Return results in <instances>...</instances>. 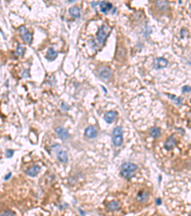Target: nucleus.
<instances>
[{
    "label": "nucleus",
    "mask_w": 191,
    "mask_h": 216,
    "mask_svg": "<svg viewBox=\"0 0 191 216\" xmlns=\"http://www.w3.org/2000/svg\"><path fill=\"white\" fill-rule=\"evenodd\" d=\"M107 209L111 211H117L120 209V204L118 201H112V202L108 203Z\"/></svg>",
    "instance_id": "nucleus-13"
},
{
    "label": "nucleus",
    "mask_w": 191,
    "mask_h": 216,
    "mask_svg": "<svg viewBox=\"0 0 191 216\" xmlns=\"http://www.w3.org/2000/svg\"><path fill=\"white\" fill-rule=\"evenodd\" d=\"M118 116V112L117 111H114V110H110V111H107L105 114H104V120L106 121L107 123L111 124L114 122V120L117 118Z\"/></svg>",
    "instance_id": "nucleus-7"
},
{
    "label": "nucleus",
    "mask_w": 191,
    "mask_h": 216,
    "mask_svg": "<svg viewBox=\"0 0 191 216\" xmlns=\"http://www.w3.org/2000/svg\"><path fill=\"white\" fill-rule=\"evenodd\" d=\"M13 154H14V151H12V150H8V151H7V158H11L12 156H13Z\"/></svg>",
    "instance_id": "nucleus-23"
},
{
    "label": "nucleus",
    "mask_w": 191,
    "mask_h": 216,
    "mask_svg": "<svg viewBox=\"0 0 191 216\" xmlns=\"http://www.w3.org/2000/svg\"><path fill=\"white\" fill-rule=\"evenodd\" d=\"M24 52H25V48L22 45H18L14 52V55L15 56H22L24 54Z\"/></svg>",
    "instance_id": "nucleus-19"
},
{
    "label": "nucleus",
    "mask_w": 191,
    "mask_h": 216,
    "mask_svg": "<svg viewBox=\"0 0 191 216\" xmlns=\"http://www.w3.org/2000/svg\"><path fill=\"white\" fill-rule=\"evenodd\" d=\"M175 146H176V141L174 139V137L169 136L166 139V143H164V148H166V150H172Z\"/></svg>",
    "instance_id": "nucleus-11"
},
{
    "label": "nucleus",
    "mask_w": 191,
    "mask_h": 216,
    "mask_svg": "<svg viewBox=\"0 0 191 216\" xmlns=\"http://www.w3.org/2000/svg\"><path fill=\"white\" fill-rule=\"evenodd\" d=\"M156 204H157V205H161V204H162V200H161V199H157V200H156Z\"/></svg>",
    "instance_id": "nucleus-25"
},
{
    "label": "nucleus",
    "mask_w": 191,
    "mask_h": 216,
    "mask_svg": "<svg viewBox=\"0 0 191 216\" xmlns=\"http://www.w3.org/2000/svg\"><path fill=\"white\" fill-rule=\"evenodd\" d=\"M150 135L155 137V138H157L161 135V129L160 128H157V127H153L150 129V132H149Z\"/></svg>",
    "instance_id": "nucleus-18"
},
{
    "label": "nucleus",
    "mask_w": 191,
    "mask_h": 216,
    "mask_svg": "<svg viewBox=\"0 0 191 216\" xmlns=\"http://www.w3.org/2000/svg\"><path fill=\"white\" fill-rule=\"evenodd\" d=\"M138 166L131 162H124L120 167V176L124 179H131L136 173Z\"/></svg>",
    "instance_id": "nucleus-1"
},
{
    "label": "nucleus",
    "mask_w": 191,
    "mask_h": 216,
    "mask_svg": "<svg viewBox=\"0 0 191 216\" xmlns=\"http://www.w3.org/2000/svg\"><path fill=\"white\" fill-rule=\"evenodd\" d=\"M41 168L38 165H33L32 167H30L27 171H26V174L30 177H36L37 176V174L40 172Z\"/></svg>",
    "instance_id": "nucleus-9"
},
{
    "label": "nucleus",
    "mask_w": 191,
    "mask_h": 216,
    "mask_svg": "<svg viewBox=\"0 0 191 216\" xmlns=\"http://www.w3.org/2000/svg\"><path fill=\"white\" fill-rule=\"evenodd\" d=\"M98 135V132L94 126H88L85 130V136L88 138H94Z\"/></svg>",
    "instance_id": "nucleus-8"
},
{
    "label": "nucleus",
    "mask_w": 191,
    "mask_h": 216,
    "mask_svg": "<svg viewBox=\"0 0 191 216\" xmlns=\"http://www.w3.org/2000/svg\"><path fill=\"white\" fill-rule=\"evenodd\" d=\"M168 64V62H167V60H166L164 58H157V59H155L154 60V67L156 69H162V68H164V67H166Z\"/></svg>",
    "instance_id": "nucleus-5"
},
{
    "label": "nucleus",
    "mask_w": 191,
    "mask_h": 216,
    "mask_svg": "<svg viewBox=\"0 0 191 216\" xmlns=\"http://www.w3.org/2000/svg\"><path fill=\"white\" fill-rule=\"evenodd\" d=\"M168 97L171 98V99H173V100H175L177 104H181V98H177L176 96H174V95H168Z\"/></svg>",
    "instance_id": "nucleus-22"
},
{
    "label": "nucleus",
    "mask_w": 191,
    "mask_h": 216,
    "mask_svg": "<svg viewBox=\"0 0 191 216\" xmlns=\"http://www.w3.org/2000/svg\"><path fill=\"white\" fill-rule=\"evenodd\" d=\"M0 216H14V213L12 210H5L0 213Z\"/></svg>",
    "instance_id": "nucleus-21"
},
{
    "label": "nucleus",
    "mask_w": 191,
    "mask_h": 216,
    "mask_svg": "<svg viewBox=\"0 0 191 216\" xmlns=\"http://www.w3.org/2000/svg\"><path fill=\"white\" fill-rule=\"evenodd\" d=\"M185 90L190 91V88H189V86H185V88L183 89V91H185Z\"/></svg>",
    "instance_id": "nucleus-24"
},
{
    "label": "nucleus",
    "mask_w": 191,
    "mask_h": 216,
    "mask_svg": "<svg viewBox=\"0 0 191 216\" xmlns=\"http://www.w3.org/2000/svg\"><path fill=\"white\" fill-rule=\"evenodd\" d=\"M12 176V173H9V174L5 177V180H9V178H10Z\"/></svg>",
    "instance_id": "nucleus-26"
},
{
    "label": "nucleus",
    "mask_w": 191,
    "mask_h": 216,
    "mask_svg": "<svg viewBox=\"0 0 191 216\" xmlns=\"http://www.w3.org/2000/svg\"><path fill=\"white\" fill-rule=\"evenodd\" d=\"M57 160L62 162V163H66L68 161V155L65 151H59L57 153Z\"/></svg>",
    "instance_id": "nucleus-14"
},
{
    "label": "nucleus",
    "mask_w": 191,
    "mask_h": 216,
    "mask_svg": "<svg viewBox=\"0 0 191 216\" xmlns=\"http://www.w3.org/2000/svg\"><path fill=\"white\" fill-rule=\"evenodd\" d=\"M57 56V52L54 49V48H50L48 50V53H47V59L49 60H54Z\"/></svg>",
    "instance_id": "nucleus-17"
},
{
    "label": "nucleus",
    "mask_w": 191,
    "mask_h": 216,
    "mask_svg": "<svg viewBox=\"0 0 191 216\" xmlns=\"http://www.w3.org/2000/svg\"><path fill=\"white\" fill-rule=\"evenodd\" d=\"M112 141L115 146H120L123 144V129L120 126L116 127L112 132Z\"/></svg>",
    "instance_id": "nucleus-3"
},
{
    "label": "nucleus",
    "mask_w": 191,
    "mask_h": 216,
    "mask_svg": "<svg viewBox=\"0 0 191 216\" xmlns=\"http://www.w3.org/2000/svg\"><path fill=\"white\" fill-rule=\"evenodd\" d=\"M110 33H111V28L107 24L101 25L98 31V33H97V39H98L99 43L103 44V43L105 42V40L107 39Z\"/></svg>",
    "instance_id": "nucleus-2"
},
{
    "label": "nucleus",
    "mask_w": 191,
    "mask_h": 216,
    "mask_svg": "<svg viewBox=\"0 0 191 216\" xmlns=\"http://www.w3.org/2000/svg\"><path fill=\"white\" fill-rule=\"evenodd\" d=\"M137 198H138V200L140 201V202H146L147 199L149 198V194H148V192L142 190V191H140V192L138 193Z\"/></svg>",
    "instance_id": "nucleus-15"
},
{
    "label": "nucleus",
    "mask_w": 191,
    "mask_h": 216,
    "mask_svg": "<svg viewBox=\"0 0 191 216\" xmlns=\"http://www.w3.org/2000/svg\"><path fill=\"white\" fill-rule=\"evenodd\" d=\"M56 133H57V135H58V137L59 138H61V139H67V138L69 137V134H68V132L66 131V130L64 129V128H62V127H57V129H56Z\"/></svg>",
    "instance_id": "nucleus-10"
},
{
    "label": "nucleus",
    "mask_w": 191,
    "mask_h": 216,
    "mask_svg": "<svg viewBox=\"0 0 191 216\" xmlns=\"http://www.w3.org/2000/svg\"><path fill=\"white\" fill-rule=\"evenodd\" d=\"M168 3L167 2H163V1H159L157 2V7L160 9V10H166V9L168 7Z\"/></svg>",
    "instance_id": "nucleus-20"
},
{
    "label": "nucleus",
    "mask_w": 191,
    "mask_h": 216,
    "mask_svg": "<svg viewBox=\"0 0 191 216\" xmlns=\"http://www.w3.org/2000/svg\"><path fill=\"white\" fill-rule=\"evenodd\" d=\"M20 35H21V37L22 39L28 43V44H31L32 41H33V35L27 30V28L25 27V26H20L19 29H18Z\"/></svg>",
    "instance_id": "nucleus-4"
},
{
    "label": "nucleus",
    "mask_w": 191,
    "mask_h": 216,
    "mask_svg": "<svg viewBox=\"0 0 191 216\" xmlns=\"http://www.w3.org/2000/svg\"><path fill=\"white\" fill-rule=\"evenodd\" d=\"M99 5L100 7V11L104 14H107L109 11L112 10V8H113L112 4L109 2H100V3H99Z\"/></svg>",
    "instance_id": "nucleus-12"
},
{
    "label": "nucleus",
    "mask_w": 191,
    "mask_h": 216,
    "mask_svg": "<svg viewBox=\"0 0 191 216\" xmlns=\"http://www.w3.org/2000/svg\"><path fill=\"white\" fill-rule=\"evenodd\" d=\"M69 13H70V15L74 17H76V19H80V10L77 7H72L70 8V10H69Z\"/></svg>",
    "instance_id": "nucleus-16"
},
{
    "label": "nucleus",
    "mask_w": 191,
    "mask_h": 216,
    "mask_svg": "<svg viewBox=\"0 0 191 216\" xmlns=\"http://www.w3.org/2000/svg\"><path fill=\"white\" fill-rule=\"evenodd\" d=\"M98 74H99V76L101 78V79L108 80L109 78L111 77V75H112V72H111V69L109 67H100L99 69Z\"/></svg>",
    "instance_id": "nucleus-6"
}]
</instances>
